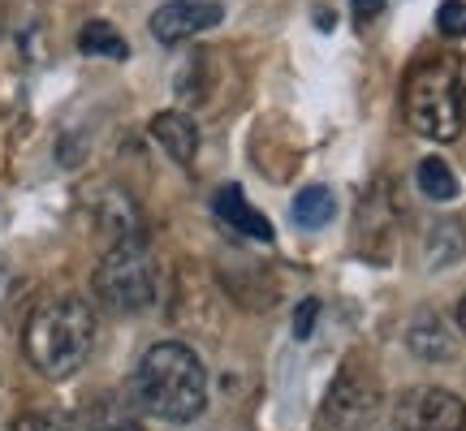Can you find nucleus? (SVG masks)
<instances>
[{
    "mask_svg": "<svg viewBox=\"0 0 466 431\" xmlns=\"http://www.w3.org/2000/svg\"><path fill=\"white\" fill-rule=\"evenodd\" d=\"M134 401L160 423H195L208 410V371L182 341L151 346L134 366Z\"/></svg>",
    "mask_w": 466,
    "mask_h": 431,
    "instance_id": "nucleus-1",
    "label": "nucleus"
},
{
    "mask_svg": "<svg viewBox=\"0 0 466 431\" xmlns=\"http://www.w3.org/2000/svg\"><path fill=\"white\" fill-rule=\"evenodd\" d=\"M96 346V311L83 298H52L35 306L22 332V349L39 376L48 380H69L78 376Z\"/></svg>",
    "mask_w": 466,
    "mask_h": 431,
    "instance_id": "nucleus-2",
    "label": "nucleus"
},
{
    "mask_svg": "<svg viewBox=\"0 0 466 431\" xmlns=\"http://www.w3.org/2000/svg\"><path fill=\"white\" fill-rule=\"evenodd\" d=\"M406 121L419 138L453 143L466 125V61L462 56H428L410 69L406 91Z\"/></svg>",
    "mask_w": 466,
    "mask_h": 431,
    "instance_id": "nucleus-3",
    "label": "nucleus"
},
{
    "mask_svg": "<svg viewBox=\"0 0 466 431\" xmlns=\"http://www.w3.org/2000/svg\"><path fill=\"white\" fill-rule=\"evenodd\" d=\"M96 298L116 316H138L156 302V259L143 233L113 242V250L96 267Z\"/></svg>",
    "mask_w": 466,
    "mask_h": 431,
    "instance_id": "nucleus-4",
    "label": "nucleus"
},
{
    "mask_svg": "<svg viewBox=\"0 0 466 431\" xmlns=\"http://www.w3.org/2000/svg\"><path fill=\"white\" fill-rule=\"evenodd\" d=\"M384 406V388L380 380L359 363H346L337 371V380L324 393V423L333 431H363L376 423Z\"/></svg>",
    "mask_w": 466,
    "mask_h": 431,
    "instance_id": "nucleus-5",
    "label": "nucleus"
},
{
    "mask_svg": "<svg viewBox=\"0 0 466 431\" xmlns=\"http://www.w3.org/2000/svg\"><path fill=\"white\" fill-rule=\"evenodd\" d=\"M398 431H466V401L450 388H410L393 406Z\"/></svg>",
    "mask_w": 466,
    "mask_h": 431,
    "instance_id": "nucleus-6",
    "label": "nucleus"
},
{
    "mask_svg": "<svg viewBox=\"0 0 466 431\" xmlns=\"http://www.w3.org/2000/svg\"><path fill=\"white\" fill-rule=\"evenodd\" d=\"M220 17H225V9L217 0H165L151 14V35L160 44H186V39L220 26Z\"/></svg>",
    "mask_w": 466,
    "mask_h": 431,
    "instance_id": "nucleus-7",
    "label": "nucleus"
},
{
    "mask_svg": "<svg viewBox=\"0 0 466 431\" xmlns=\"http://www.w3.org/2000/svg\"><path fill=\"white\" fill-rule=\"evenodd\" d=\"M212 212H217L220 225H225L229 233H238V237L264 242V246L272 242V225H268V216L250 207V199L242 195V185H220L217 199H212Z\"/></svg>",
    "mask_w": 466,
    "mask_h": 431,
    "instance_id": "nucleus-8",
    "label": "nucleus"
},
{
    "mask_svg": "<svg viewBox=\"0 0 466 431\" xmlns=\"http://www.w3.org/2000/svg\"><path fill=\"white\" fill-rule=\"evenodd\" d=\"M151 138L165 147V155L173 165L190 168L195 155H199V130L186 113H156L151 116Z\"/></svg>",
    "mask_w": 466,
    "mask_h": 431,
    "instance_id": "nucleus-9",
    "label": "nucleus"
},
{
    "mask_svg": "<svg viewBox=\"0 0 466 431\" xmlns=\"http://www.w3.org/2000/svg\"><path fill=\"white\" fill-rule=\"evenodd\" d=\"M466 255V225L462 220H436V225H428V233H423V267L428 272H441V267L458 264Z\"/></svg>",
    "mask_w": 466,
    "mask_h": 431,
    "instance_id": "nucleus-10",
    "label": "nucleus"
},
{
    "mask_svg": "<svg viewBox=\"0 0 466 431\" xmlns=\"http://www.w3.org/2000/svg\"><path fill=\"white\" fill-rule=\"evenodd\" d=\"M406 346H410V354L423 358V363H450L453 358V336L445 332V324H441L432 311H423V316L410 319Z\"/></svg>",
    "mask_w": 466,
    "mask_h": 431,
    "instance_id": "nucleus-11",
    "label": "nucleus"
},
{
    "mask_svg": "<svg viewBox=\"0 0 466 431\" xmlns=\"http://www.w3.org/2000/svg\"><path fill=\"white\" fill-rule=\"evenodd\" d=\"M78 52H86V56H104V61H126L130 56V44L121 39V31H116L113 22H86L83 31H78Z\"/></svg>",
    "mask_w": 466,
    "mask_h": 431,
    "instance_id": "nucleus-12",
    "label": "nucleus"
},
{
    "mask_svg": "<svg viewBox=\"0 0 466 431\" xmlns=\"http://www.w3.org/2000/svg\"><path fill=\"white\" fill-rule=\"evenodd\" d=\"M415 185H419V195L432 199V203H453L458 199V177H453V168L445 165V160H436V155L419 160Z\"/></svg>",
    "mask_w": 466,
    "mask_h": 431,
    "instance_id": "nucleus-13",
    "label": "nucleus"
},
{
    "mask_svg": "<svg viewBox=\"0 0 466 431\" xmlns=\"http://www.w3.org/2000/svg\"><path fill=\"white\" fill-rule=\"evenodd\" d=\"M333 216H337V199L329 185H307V190H299V199H294V225H302V229H324Z\"/></svg>",
    "mask_w": 466,
    "mask_h": 431,
    "instance_id": "nucleus-14",
    "label": "nucleus"
},
{
    "mask_svg": "<svg viewBox=\"0 0 466 431\" xmlns=\"http://www.w3.org/2000/svg\"><path fill=\"white\" fill-rule=\"evenodd\" d=\"M436 31L450 39H466V0H445L436 9Z\"/></svg>",
    "mask_w": 466,
    "mask_h": 431,
    "instance_id": "nucleus-15",
    "label": "nucleus"
},
{
    "mask_svg": "<svg viewBox=\"0 0 466 431\" xmlns=\"http://www.w3.org/2000/svg\"><path fill=\"white\" fill-rule=\"evenodd\" d=\"M316 319H319V298H302L299 311H294V336H299V341H311Z\"/></svg>",
    "mask_w": 466,
    "mask_h": 431,
    "instance_id": "nucleus-16",
    "label": "nucleus"
},
{
    "mask_svg": "<svg viewBox=\"0 0 466 431\" xmlns=\"http://www.w3.org/2000/svg\"><path fill=\"white\" fill-rule=\"evenodd\" d=\"M384 5H389V0H350V14H354L359 26H367V22H376V17L384 14Z\"/></svg>",
    "mask_w": 466,
    "mask_h": 431,
    "instance_id": "nucleus-17",
    "label": "nucleus"
},
{
    "mask_svg": "<svg viewBox=\"0 0 466 431\" xmlns=\"http://www.w3.org/2000/svg\"><path fill=\"white\" fill-rule=\"evenodd\" d=\"M14 431H69V427L56 423V418H48V415H22L14 423Z\"/></svg>",
    "mask_w": 466,
    "mask_h": 431,
    "instance_id": "nucleus-18",
    "label": "nucleus"
},
{
    "mask_svg": "<svg viewBox=\"0 0 466 431\" xmlns=\"http://www.w3.org/2000/svg\"><path fill=\"white\" fill-rule=\"evenodd\" d=\"M458 328L466 332V294H462V302H458Z\"/></svg>",
    "mask_w": 466,
    "mask_h": 431,
    "instance_id": "nucleus-19",
    "label": "nucleus"
}]
</instances>
